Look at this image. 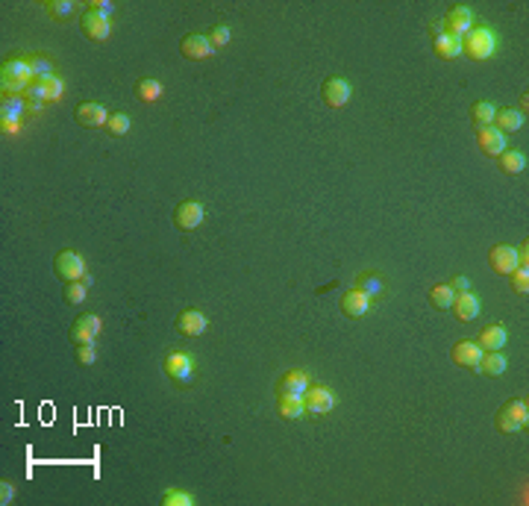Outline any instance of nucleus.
I'll list each match as a JSON object with an SVG mask.
<instances>
[{"label": "nucleus", "mask_w": 529, "mask_h": 506, "mask_svg": "<svg viewBox=\"0 0 529 506\" xmlns=\"http://www.w3.org/2000/svg\"><path fill=\"white\" fill-rule=\"evenodd\" d=\"M494 127L500 130V133H518V130L523 127V112L520 109H497L494 115Z\"/></svg>", "instance_id": "nucleus-23"}, {"label": "nucleus", "mask_w": 529, "mask_h": 506, "mask_svg": "<svg viewBox=\"0 0 529 506\" xmlns=\"http://www.w3.org/2000/svg\"><path fill=\"white\" fill-rule=\"evenodd\" d=\"M65 92V83L59 77H48V80H33L30 89L24 92V97L38 100V103H48V100H59Z\"/></svg>", "instance_id": "nucleus-9"}, {"label": "nucleus", "mask_w": 529, "mask_h": 506, "mask_svg": "<svg viewBox=\"0 0 529 506\" xmlns=\"http://www.w3.org/2000/svg\"><path fill=\"white\" fill-rule=\"evenodd\" d=\"M453 312L459 321H476L479 315V297L474 292H459L453 300Z\"/></svg>", "instance_id": "nucleus-21"}, {"label": "nucleus", "mask_w": 529, "mask_h": 506, "mask_svg": "<svg viewBox=\"0 0 529 506\" xmlns=\"http://www.w3.org/2000/svg\"><path fill=\"white\" fill-rule=\"evenodd\" d=\"M509 277H512V292H518V295L529 292V271L526 268H515Z\"/></svg>", "instance_id": "nucleus-38"}, {"label": "nucleus", "mask_w": 529, "mask_h": 506, "mask_svg": "<svg viewBox=\"0 0 529 506\" xmlns=\"http://www.w3.org/2000/svg\"><path fill=\"white\" fill-rule=\"evenodd\" d=\"M173 224L176 230H183V233H191L203 224V204L201 201H183L180 206H176L173 212Z\"/></svg>", "instance_id": "nucleus-7"}, {"label": "nucleus", "mask_w": 529, "mask_h": 506, "mask_svg": "<svg viewBox=\"0 0 529 506\" xmlns=\"http://www.w3.org/2000/svg\"><path fill=\"white\" fill-rule=\"evenodd\" d=\"M500 168L506 174H520V171H526V157H523L520 150H509V147H506L500 153Z\"/></svg>", "instance_id": "nucleus-31"}, {"label": "nucleus", "mask_w": 529, "mask_h": 506, "mask_svg": "<svg viewBox=\"0 0 529 506\" xmlns=\"http://www.w3.org/2000/svg\"><path fill=\"white\" fill-rule=\"evenodd\" d=\"M476 144L482 147V153H488V157H500V153L506 150V136L500 133L494 124H491V127H479Z\"/></svg>", "instance_id": "nucleus-19"}, {"label": "nucleus", "mask_w": 529, "mask_h": 506, "mask_svg": "<svg viewBox=\"0 0 529 506\" xmlns=\"http://www.w3.org/2000/svg\"><path fill=\"white\" fill-rule=\"evenodd\" d=\"M277 412L282 418H289V421H300V418L306 415V404H303V398H285V394H279V398H277Z\"/></svg>", "instance_id": "nucleus-27"}, {"label": "nucleus", "mask_w": 529, "mask_h": 506, "mask_svg": "<svg viewBox=\"0 0 529 506\" xmlns=\"http://www.w3.org/2000/svg\"><path fill=\"white\" fill-rule=\"evenodd\" d=\"M44 9H48L50 18H56V21H68L77 12V6L71 4V0H50V4H44Z\"/></svg>", "instance_id": "nucleus-33"}, {"label": "nucleus", "mask_w": 529, "mask_h": 506, "mask_svg": "<svg viewBox=\"0 0 529 506\" xmlns=\"http://www.w3.org/2000/svg\"><path fill=\"white\" fill-rule=\"evenodd\" d=\"M356 289L365 292V295L370 297V303H373V300H383V295H385V280H383V274L368 271V274H359V277H356Z\"/></svg>", "instance_id": "nucleus-22"}, {"label": "nucleus", "mask_w": 529, "mask_h": 506, "mask_svg": "<svg viewBox=\"0 0 529 506\" xmlns=\"http://www.w3.org/2000/svg\"><path fill=\"white\" fill-rule=\"evenodd\" d=\"M18 130H21L18 121H12V118H0V133H4V136H15Z\"/></svg>", "instance_id": "nucleus-42"}, {"label": "nucleus", "mask_w": 529, "mask_h": 506, "mask_svg": "<svg viewBox=\"0 0 529 506\" xmlns=\"http://www.w3.org/2000/svg\"><path fill=\"white\" fill-rule=\"evenodd\" d=\"M136 95H139V100L141 103H156L159 97H162V83L159 80H139V85H136Z\"/></svg>", "instance_id": "nucleus-32"}, {"label": "nucleus", "mask_w": 529, "mask_h": 506, "mask_svg": "<svg viewBox=\"0 0 529 506\" xmlns=\"http://www.w3.org/2000/svg\"><path fill=\"white\" fill-rule=\"evenodd\" d=\"M53 268H56V277H62L65 283H74L85 277V259L77 251H59L53 259Z\"/></svg>", "instance_id": "nucleus-5"}, {"label": "nucleus", "mask_w": 529, "mask_h": 506, "mask_svg": "<svg viewBox=\"0 0 529 506\" xmlns=\"http://www.w3.org/2000/svg\"><path fill=\"white\" fill-rule=\"evenodd\" d=\"M30 68H33V80L53 77V62L48 56H30Z\"/></svg>", "instance_id": "nucleus-34"}, {"label": "nucleus", "mask_w": 529, "mask_h": 506, "mask_svg": "<svg viewBox=\"0 0 529 506\" xmlns=\"http://www.w3.org/2000/svg\"><path fill=\"white\" fill-rule=\"evenodd\" d=\"M100 330H103V321H100L97 315H92V312H85V315H80V318L74 321V327H71V342H74V344H95V339H97Z\"/></svg>", "instance_id": "nucleus-8"}, {"label": "nucleus", "mask_w": 529, "mask_h": 506, "mask_svg": "<svg viewBox=\"0 0 529 506\" xmlns=\"http://www.w3.org/2000/svg\"><path fill=\"white\" fill-rule=\"evenodd\" d=\"M494 115H497V106L491 100H479L471 106V121L476 127H491L494 124Z\"/></svg>", "instance_id": "nucleus-30"}, {"label": "nucleus", "mask_w": 529, "mask_h": 506, "mask_svg": "<svg viewBox=\"0 0 529 506\" xmlns=\"http://www.w3.org/2000/svg\"><path fill=\"white\" fill-rule=\"evenodd\" d=\"M24 112H30V103L24 100V95H4V103H0V118L18 121Z\"/></svg>", "instance_id": "nucleus-25"}, {"label": "nucleus", "mask_w": 529, "mask_h": 506, "mask_svg": "<svg viewBox=\"0 0 529 506\" xmlns=\"http://www.w3.org/2000/svg\"><path fill=\"white\" fill-rule=\"evenodd\" d=\"M497 51V36L488 27H479L474 24V30L461 38V53H468L471 59L482 62V59H491Z\"/></svg>", "instance_id": "nucleus-2"}, {"label": "nucleus", "mask_w": 529, "mask_h": 506, "mask_svg": "<svg viewBox=\"0 0 529 506\" xmlns=\"http://www.w3.org/2000/svg\"><path fill=\"white\" fill-rule=\"evenodd\" d=\"M474 30V12L468 9V6H453L450 12H447V18H444V24H441V33L444 36H450V38H465L468 33Z\"/></svg>", "instance_id": "nucleus-4"}, {"label": "nucleus", "mask_w": 529, "mask_h": 506, "mask_svg": "<svg viewBox=\"0 0 529 506\" xmlns=\"http://www.w3.org/2000/svg\"><path fill=\"white\" fill-rule=\"evenodd\" d=\"M303 404H306V412L326 415V412L336 409L338 398H336V391L329 389V386H309V391L303 394Z\"/></svg>", "instance_id": "nucleus-6"}, {"label": "nucleus", "mask_w": 529, "mask_h": 506, "mask_svg": "<svg viewBox=\"0 0 529 506\" xmlns=\"http://www.w3.org/2000/svg\"><path fill=\"white\" fill-rule=\"evenodd\" d=\"M324 103L326 106H333V109H338V106H344L347 100H350V83L344 80V77H329L326 83H324Z\"/></svg>", "instance_id": "nucleus-14"}, {"label": "nucleus", "mask_w": 529, "mask_h": 506, "mask_svg": "<svg viewBox=\"0 0 529 506\" xmlns=\"http://www.w3.org/2000/svg\"><path fill=\"white\" fill-rule=\"evenodd\" d=\"M74 354H77V362H80V365H92V362L97 359L95 344H74Z\"/></svg>", "instance_id": "nucleus-39"}, {"label": "nucleus", "mask_w": 529, "mask_h": 506, "mask_svg": "<svg viewBox=\"0 0 529 506\" xmlns=\"http://www.w3.org/2000/svg\"><path fill=\"white\" fill-rule=\"evenodd\" d=\"M309 386H312V380H309V374L294 368V371H285L279 383H277V391L285 394V398H303V394L309 391Z\"/></svg>", "instance_id": "nucleus-10"}, {"label": "nucleus", "mask_w": 529, "mask_h": 506, "mask_svg": "<svg viewBox=\"0 0 529 506\" xmlns=\"http://www.w3.org/2000/svg\"><path fill=\"white\" fill-rule=\"evenodd\" d=\"M506 339H509V336H506V330L500 324H491V327H485L482 333H479V342L476 344L482 350H500L506 344Z\"/></svg>", "instance_id": "nucleus-26"}, {"label": "nucleus", "mask_w": 529, "mask_h": 506, "mask_svg": "<svg viewBox=\"0 0 529 506\" xmlns=\"http://www.w3.org/2000/svg\"><path fill=\"white\" fill-rule=\"evenodd\" d=\"M162 503L165 506H194V495L180 492V489H171V492L162 495Z\"/></svg>", "instance_id": "nucleus-37"}, {"label": "nucleus", "mask_w": 529, "mask_h": 506, "mask_svg": "<svg viewBox=\"0 0 529 506\" xmlns=\"http://www.w3.org/2000/svg\"><path fill=\"white\" fill-rule=\"evenodd\" d=\"M506 365H509V362H506V357L500 354V350H485L476 371H482L485 377H500V374L506 371Z\"/></svg>", "instance_id": "nucleus-24"}, {"label": "nucleus", "mask_w": 529, "mask_h": 506, "mask_svg": "<svg viewBox=\"0 0 529 506\" xmlns=\"http://www.w3.org/2000/svg\"><path fill=\"white\" fill-rule=\"evenodd\" d=\"M12 497H15V486L4 480V483H0V503L6 506V503H12Z\"/></svg>", "instance_id": "nucleus-43"}, {"label": "nucleus", "mask_w": 529, "mask_h": 506, "mask_svg": "<svg viewBox=\"0 0 529 506\" xmlns=\"http://www.w3.org/2000/svg\"><path fill=\"white\" fill-rule=\"evenodd\" d=\"M33 83L30 59H6L0 65V89L4 95H24Z\"/></svg>", "instance_id": "nucleus-1"}, {"label": "nucleus", "mask_w": 529, "mask_h": 506, "mask_svg": "<svg viewBox=\"0 0 529 506\" xmlns=\"http://www.w3.org/2000/svg\"><path fill=\"white\" fill-rule=\"evenodd\" d=\"M453 300H456V292L450 283H441V285H432L429 292V303L435 310H453Z\"/></svg>", "instance_id": "nucleus-29"}, {"label": "nucleus", "mask_w": 529, "mask_h": 506, "mask_svg": "<svg viewBox=\"0 0 529 506\" xmlns=\"http://www.w3.org/2000/svg\"><path fill=\"white\" fill-rule=\"evenodd\" d=\"M88 9L97 12V15H103V18H109V15L115 12V6L109 4V0H92V4H88Z\"/></svg>", "instance_id": "nucleus-41"}, {"label": "nucleus", "mask_w": 529, "mask_h": 506, "mask_svg": "<svg viewBox=\"0 0 529 506\" xmlns=\"http://www.w3.org/2000/svg\"><path fill=\"white\" fill-rule=\"evenodd\" d=\"M432 48H435V53L441 56V59H456L459 53H461V41L459 38H450V36H444L438 30V36H435V41H432Z\"/></svg>", "instance_id": "nucleus-28"}, {"label": "nucleus", "mask_w": 529, "mask_h": 506, "mask_svg": "<svg viewBox=\"0 0 529 506\" xmlns=\"http://www.w3.org/2000/svg\"><path fill=\"white\" fill-rule=\"evenodd\" d=\"M80 27H82V33H85L88 38H92V41H106L109 33H112V24H109V18H103V15L92 12V9H85V12H82Z\"/></svg>", "instance_id": "nucleus-12"}, {"label": "nucleus", "mask_w": 529, "mask_h": 506, "mask_svg": "<svg viewBox=\"0 0 529 506\" xmlns=\"http://www.w3.org/2000/svg\"><path fill=\"white\" fill-rule=\"evenodd\" d=\"M206 327H209V321H206V315L201 310H186L180 318H176V330H180L183 336H188V339L203 336Z\"/></svg>", "instance_id": "nucleus-17"}, {"label": "nucleus", "mask_w": 529, "mask_h": 506, "mask_svg": "<svg viewBox=\"0 0 529 506\" xmlns=\"http://www.w3.org/2000/svg\"><path fill=\"white\" fill-rule=\"evenodd\" d=\"M368 310H370V297L365 292L350 289L341 295V312L347 318H362V315H368Z\"/></svg>", "instance_id": "nucleus-20"}, {"label": "nucleus", "mask_w": 529, "mask_h": 506, "mask_svg": "<svg viewBox=\"0 0 529 506\" xmlns=\"http://www.w3.org/2000/svg\"><path fill=\"white\" fill-rule=\"evenodd\" d=\"M180 48H183V56L186 59H206L212 56V41L209 36H201V33H188L183 41H180Z\"/></svg>", "instance_id": "nucleus-18"}, {"label": "nucleus", "mask_w": 529, "mask_h": 506, "mask_svg": "<svg viewBox=\"0 0 529 506\" xmlns=\"http://www.w3.org/2000/svg\"><path fill=\"white\" fill-rule=\"evenodd\" d=\"M74 118H77V124H82V127H106L109 124V112H106V106L103 103H80L77 106V112H74Z\"/></svg>", "instance_id": "nucleus-15"}, {"label": "nucleus", "mask_w": 529, "mask_h": 506, "mask_svg": "<svg viewBox=\"0 0 529 506\" xmlns=\"http://www.w3.org/2000/svg\"><path fill=\"white\" fill-rule=\"evenodd\" d=\"M127 130H129V118L124 115V112H112V115H109V124H106V133L109 136H124L127 133Z\"/></svg>", "instance_id": "nucleus-35"}, {"label": "nucleus", "mask_w": 529, "mask_h": 506, "mask_svg": "<svg viewBox=\"0 0 529 506\" xmlns=\"http://www.w3.org/2000/svg\"><path fill=\"white\" fill-rule=\"evenodd\" d=\"M85 292H88V285L82 280L65 283V300H68V303H82L85 300Z\"/></svg>", "instance_id": "nucleus-36"}, {"label": "nucleus", "mask_w": 529, "mask_h": 506, "mask_svg": "<svg viewBox=\"0 0 529 506\" xmlns=\"http://www.w3.org/2000/svg\"><path fill=\"white\" fill-rule=\"evenodd\" d=\"M482 354H485V350H482L476 342H471V339H465V342L453 344V350H450L453 362H456V365H461V368H476V365H479V359H482Z\"/></svg>", "instance_id": "nucleus-16"}, {"label": "nucleus", "mask_w": 529, "mask_h": 506, "mask_svg": "<svg viewBox=\"0 0 529 506\" xmlns=\"http://www.w3.org/2000/svg\"><path fill=\"white\" fill-rule=\"evenodd\" d=\"M526 424H529V406L520 398L518 401H509V404L497 412V418H494V427L500 433H520V430H526Z\"/></svg>", "instance_id": "nucleus-3"}, {"label": "nucleus", "mask_w": 529, "mask_h": 506, "mask_svg": "<svg viewBox=\"0 0 529 506\" xmlns=\"http://www.w3.org/2000/svg\"><path fill=\"white\" fill-rule=\"evenodd\" d=\"M488 262L497 274H512L515 268H520L518 265V248H512V245H494L491 253H488Z\"/></svg>", "instance_id": "nucleus-13"}, {"label": "nucleus", "mask_w": 529, "mask_h": 506, "mask_svg": "<svg viewBox=\"0 0 529 506\" xmlns=\"http://www.w3.org/2000/svg\"><path fill=\"white\" fill-rule=\"evenodd\" d=\"M165 374L176 383H188L194 377V359L188 354H180V350H173V354L165 357Z\"/></svg>", "instance_id": "nucleus-11"}, {"label": "nucleus", "mask_w": 529, "mask_h": 506, "mask_svg": "<svg viewBox=\"0 0 529 506\" xmlns=\"http://www.w3.org/2000/svg\"><path fill=\"white\" fill-rule=\"evenodd\" d=\"M209 41H212V48H224V45H230V27H224V24L212 27V30H209Z\"/></svg>", "instance_id": "nucleus-40"}, {"label": "nucleus", "mask_w": 529, "mask_h": 506, "mask_svg": "<svg viewBox=\"0 0 529 506\" xmlns=\"http://www.w3.org/2000/svg\"><path fill=\"white\" fill-rule=\"evenodd\" d=\"M453 292H456V295H459V292H471L468 277H453Z\"/></svg>", "instance_id": "nucleus-44"}]
</instances>
